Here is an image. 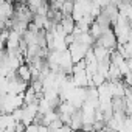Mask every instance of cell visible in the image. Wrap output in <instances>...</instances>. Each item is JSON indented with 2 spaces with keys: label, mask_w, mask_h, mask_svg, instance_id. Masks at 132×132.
I'll return each instance as SVG.
<instances>
[{
  "label": "cell",
  "mask_w": 132,
  "mask_h": 132,
  "mask_svg": "<svg viewBox=\"0 0 132 132\" xmlns=\"http://www.w3.org/2000/svg\"><path fill=\"white\" fill-rule=\"evenodd\" d=\"M100 14H103V16H104V17L110 22V25L113 27V23H115V22H117V19H118V8H117V5L107 3V5L101 6Z\"/></svg>",
  "instance_id": "3957f363"
},
{
  "label": "cell",
  "mask_w": 132,
  "mask_h": 132,
  "mask_svg": "<svg viewBox=\"0 0 132 132\" xmlns=\"http://www.w3.org/2000/svg\"><path fill=\"white\" fill-rule=\"evenodd\" d=\"M16 75L19 76V79H22V81H25V82H30V81H31V72H30V67H28L25 62L20 64L19 67H17Z\"/></svg>",
  "instance_id": "8992f818"
},
{
  "label": "cell",
  "mask_w": 132,
  "mask_h": 132,
  "mask_svg": "<svg viewBox=\"0 0 132 132\" xmlns=\"http://www.w3.org/2000/svg\"><path fill=\"white\" fill-rule=\"evenodd\" d=\"M73 11V0H64V3L61 6V14L62 16H72Z\"/></svg>",
  "instance_id": "52a82bcc"
},
{
  "label": "cell",
  "mask_w": 132,
  "mask_h": 132,
  "mask_svg": "<svg viewBox=\"0 0 132 132\" xmlns=\"http://www.w3.org/2000/svg\"><path fill=\"white\" fill-rule=\"evenodd\" d=\"M59 25H61L64 34H70V33H73V30H75V27H76V23H75V20L72 19V16H62Z\"/></svg>",
  "instance_id": "5b68a950"
},
{
  "label": "cell",
  "mask_w": 132,
  "mask_h": 132,
  "mask_svg": "<svg viewBox=\"0 0 132 132\" xmlns=\"http://www.w3.org/2000/svg\"><path fill=\"white\" fill-rule=\"evenodd\" d=\"M95 44H98V45H101V47L107 48L109 51L115 50V47H117V37H115V34H113V31H112V28L104 30V31L101 33V36L95 40Z\"/></svg>",
  "instance_id": "6da1fadb"
},
{
  "label": "cell",
  "mask_w": 132,
  "mask_h": 132,
  "mask_svg": "<svg viewBox=\"0 0 132 132\" xmlns=\"http://www.w3.org/2000/svg\"><path fill=\"white\" fill-rule=\"evenodd\" d=\"M5 2H8V3H14L16 0H5Z\"/></svg>",
  "instance_id": "9c48e42d"
},
{
  "label": "cell",
  "mask_w": 132,
  "mask_h": 132,
  "mask_svg": "<svg viewBox=\"0 0 132 132\" xmlns=\"http://www.w3.org/2000/svg\"><path fill=\"white\" fill-rule=\"evenodd\" d=\"M89 48H90L89 45L81 44V42H72L70 45H67V50H69V53H70V56H72L73 64L78 62V61H81V59H84V56H86V53L89 51Z\"/></svg>",
  "instance_id": "7a4b0ae2"
},
{
  "label": "cell",
  "mask_w": 132,
  "mask_h": 132,
  "mask_svg": "<svg viewBox=\"0 0 132 132\" xmlns=\"http://www.w3.org/2000/svg\"><path fill=\"white\" fill-rule=\"evenodd\" d=\"M25 132H39V124H36V123L28 124V126L25 127Z\"/></svg>",
  "instance_id": "ba28073f"
},
{
  "label": "cell",
  "mask_w": 132,
  "mask_h": 132,
  "mask_svg": "<svg viewBox=\"0 0 132 132\" xmlns=\"http://www.w3.org/2000/svg\"><path fill=\"white\" fill-rule=\"evenodd\" d=\"M82 123H84V117H82L81 109H75L73 113L70 115V123H69L70 129H72L73 132H79L81 127H82Z\"/></svg>",
  "instance_id": "277c9868"
}]
</instances>
